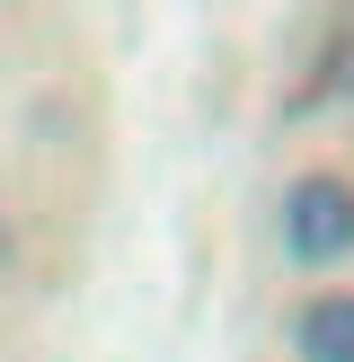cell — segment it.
Returning a JSON list of instances; mask_svg holds the SVG:
<instances>
[{"label": "cell", "mask_w": 354, "mask_h": 362, "mask_svg": "<svg viewBox=\"0 0 354 362\" xmlns=\"http://www.w3.org/2000/svg\"><path fill=\"white\" fill-rule=\"evenodd\" d=\"M283 257H292V265L354 257V186H346V177L310 168V177L283 186Z\"/></svg>", "instance_id": "6da1fadb"}, {"label": "cell", "mask_w": 354, "mask_h": 362, "mask_svg": "<svg viewBox=\"0 0 354 362\" xmlns=\"http://www.w3.org/2000/svg\"><path fill=\"white\" fill-rule=\"evenodd\" d=\"M292 354L301 362H354V292H319L292 318Z\"/></svg>", "instance_id": "7a4b0ae2"}, {"label": "cell", "mask_w": 354, "mask_h": 362, "mask_svg": "<svg viewBox=\"0 0 354 362\" xmlns=\"http://www.w3.org/2000/svg\"><path fill=\"white\" fill-rule=\"evenodd\" d=\"M0 265H9V212H0Z\"/></svg>", "instance_id": "3957f363"}]
</instances>
